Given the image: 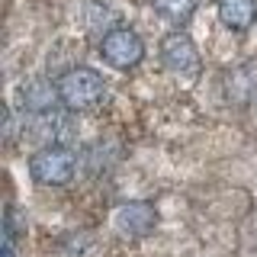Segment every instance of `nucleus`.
<instances>
[{
  "mask_svg": "<svg viewBox=\"0 0 257 257\" xmlns=\"http://www.w3.org/2000/svg\"><path fill=\"white\" fill-rule=\"evenodd\" d=\"M29 174L42 187H64L74 177V155L61 145H45L29 161Z\"/></svg>",
  "mask_w": 257,
  "mask_h": 257,
  "instance_id": "nucleus-2",
  "label": "nucleus"
},
{
  "mask_svg": "<svg viewBox=\"0 0 257 257\" xmlns=\"http://www.w3.org/2000/svg\"><path fill=\"white\" fill-rule=\"evenodd\" d=\"M103 58H106L112 68H135L145 55V45L139 39V32L125 29V26H116L103 36V45H100Z\"/></svg>",
  "mask_w": 257,
  "mask_h": 257,
  "instance_id": "nucleus-3",
  "label": "nucleus"
},
{
  "mask_svg": "<svg viewBox=\"0 0 257 257\" xmlns=\"http://www.w3.org/2000/svg\"><path fill=\"white\" fill-rule=\"evenodd\" d=\"M61 103L58 84H48V80H29L23 87V106L29 112H52Z\"/></svg>",
  "mask_w": 257,
  "mask_h": 257,
  "instance_id": "nucleus-7",
  "label": "nucleus"
},
{
  "mask_svg": "<svg viewBox=\"0 0 257 257\" xmlns=\"http://www.w3.org/2000/svg\"><path fill=\"white\" fill-rule=\"evenodd\" d=\"M219 20L235 32H247L257 23V0H219Z\"/></svg>",
  "mask_w": 257,
  "mask_h": 257,
  "instance_id": "nucleus-6",
  "label": "nucleus"
},
{
  "mask_svg": "<svg viewBox=\"0 0 257 257\" xmlns=\"http://www.w3.org/2000/svg\"><path fill=\"white\" fill-rule=\"evenodd\" d=\"M58 93L61 103L68 109H90L103 100L106 87H103V77L90 68H71L68 74L58 80Z\"/></svg>",
  "mask_w": 257,
  "mask_h": 257,
  "instance_id": "nucleus-1",
  "label": "nucleus"
},
{
  "mask_svg": "<svg viewBox=\"0 0 257 257\" xmlns=\"http://www.w3.org/2000/svg\"><path fill=\"white\" fill-rule=\"evenodd\" d=\"M151 4H155V10L164 16V20L183 23V20H190V13H193V7H196V0H151Z\"/></svg>",
  "mask_w": 257,
  "mask_h": 257,
  "instance_id": "nucleus-9",
  "label": "nucleus"
},
{
  "mask_svg": "<svg viewBox=\"0 0 257 257\" xmlns=\"http://www.w3.org/2000/svg\"><path fill=\"white\" fill-rule=\"evenodd\" d=\"M161 61H164L167 71L183 77H193L199 71V52L196 45L190 42L187 32H171V36L161 42Z\"/></svg>",
  "mask_w": 257,
  "mask_h": 257,
  "instance_id": "nucleus-4",
  "label": "nucleus"
},
{
  "mask_svg": "<svg viewBox=\"0 0 257 257\" xmlns=\"http://www.w3.org/2000/svg\"><path fill=\"white\" fill-rule=\"evenodd\" d=\"M36 139H42V142H48V145H58V139H64L68 135V119L64 116H58V112H36Z\"/></svg>",
  "mask_w": 257,
  "mask_h": 257,
  "instance_id": "nucleus-8",
  "label": "nucleus"
},
{
  "mask_svg": "<svg viewBox=\"0 0 257 257\" xmlns=\"http://www.w3.org/2000/svg\"><path fill=\"white\" fill-rule=\"evenodd\" d=\"M158 215L148 203H128L116 212V228L122 235H132V238H145L151 228H155Z\"/></svg>",
  "mask_w": 257,
  "mask_h": 257,
  "instance_id": "nucleus-5",
  "label": "nucleus"
}]
</instances>
